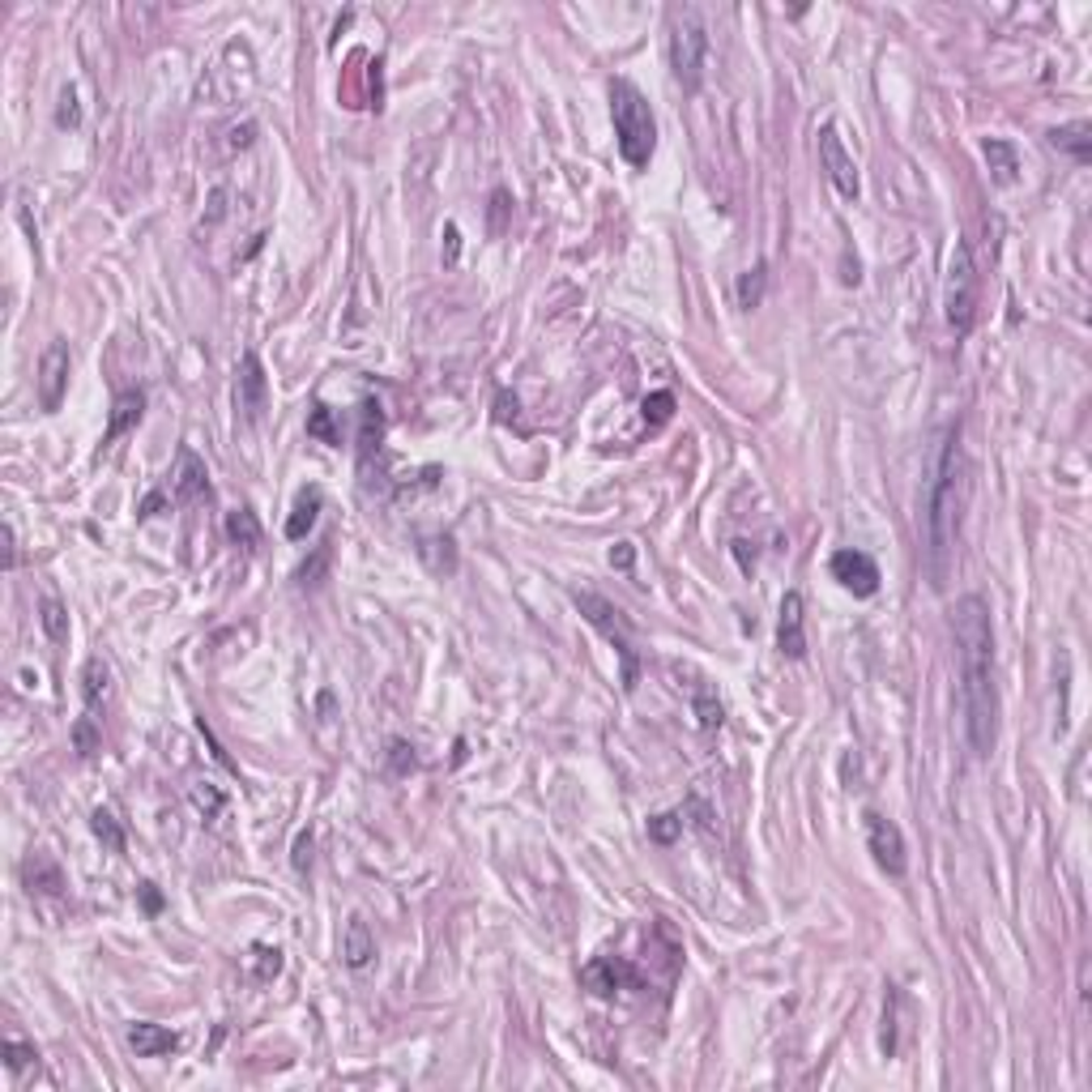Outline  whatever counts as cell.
<instances>
[{
  "instance_id": "6da1fadb",
  "label": "cell",
  "mask_w": 1092,
  "mask_h": 1092,
  "mask_svg": "<svg viewBox=\"0 0 1092 1092\" xmlns=\"http://www.w3.org/2000/svg\"><path fill=\"white\" fill-rule=\"evenodd\" d=\"M951 637L960 653V709H965V739L977 760H986L999 742V683H995V628L990 607L977 593L956 598Z\"/></svg>"
},
{
  "instance_id": "7a4b0ae2",
  "label": "cell",
  "mask_w": 1092,
  "mask_h": 1092,
  "mask_svg": "<svg viewBox=\"0 0 1092 1092\" xmlns=\"http://www.w3.org/2000/svg\"><path fill=\"white\" fill-rule=\"evenodd\" d=\"M960 508H965V449H960V419L948 423L930 453L926 479V568L935 589H943L956 563Z\"/></svg>"
},
{
  "instance_id": "3957f363",
  "label": "cell",
  "mask_w": 1092,
  "mask_h": 1092,
  "mask_svg": "<svg viewBox=\"0 0 1092 1092\" xmlns=\"http://www.w3.org/2000/svg\"><path fill=\"white\" fill-rule=\"evenodd\" d=\"M611 120H614V142H619V154L628 167H649L653 150H658V120H653V107L628 77H614L611 82Z\"/></svg>"
},
{
  "instance_id": "277c9868",
  "label": "cell",
  "mask_w": 1092,
  "mask_h": 1092,
  "mask_svg": "<svg viewBox=\"0 0 1092 1092\" xmlns=\"http://www.w3.org/2000/svg\"><path fill=\"white\" fill-rule=\"evenodd\" d=\"M977 303H981L977 261H973V247L965 240H956V247H951V265H948V286H943V316H948V325L956 329V337L973 333Z\"/></svg>"
},
{
  "instance_id": "5b68a950",
  "label": "cell",
  "mask_w": 1092,
  "mask_h": 1092,
  "mask_svg": "<svg viewBox=\"0 0 1092 1092\" xmlns=\"http://www.w3.org/2000/svg\"><path fill=\"white\" fill-rule=\"evenodd\" d=\"M704 56H709V31H704L700 9H674L670 17V68L683 91H700Z\"/></svg>"
},
{
  "instance_id": "8992f818",
  "label": "cell",
  "mask_w": 1092,
  "mask_h": 1092,
  "mask_svg": "<svg viewBox=\"0 0 1092 1092\" xmlns=\"http://www.w3.org/2000/svg\"><path fill=\"white\" fill-rule=\"evenodd\" d=\"M577 611L614 644V653H619V662H623V688L632 691L640 679V658H637V644H632V628H628V619H623V611L614 607V602L598 598V593H577Z\"/></svg>"
},
{
  "instance_id": "52a82bcc",
  "label": "cell",
  "mask_w": 1092,
  "mask_h": 1092,
  "mask_svg": "<svg viewBox=\"0 0 1092 1092\" xmlns=\"http://www.w3.org/2000/svg\"><path fill=\"white\" fill-rule=\"evenodd\" d=\"M862 819H867V849H871V858H875V867L883 875L900 879L909 871V849H905L900 823H892L888 816H879V811H867Z\"/></svg>"
},
{
  "instance_id": "ba28073f",
  "label": "cell",
  "mask_w": 1092,
  "mask_h": 1092,
  "mask_svg": "<svg viewBox=\"0 0 1092 1092\" xmlns=\"http://www.w3.org/2000/svg\"><path fill=\"white\" fill-rule=\"evenodd\" d=\"M235 410L244 414V423H261L270 410V376L252 351L240 354V363H235Z\"/></svg>"
},
{
  "instance_id": "9c48e42d",
  "label": "cell",
  "mask_w": 1092,
  "mask_h": 1092,
  "mask_svg": "<svg viewBox=\"0 0 1092 1092\" xmlns=\"http://www.w3.org/2000/svg\"><path fill=\"white\" fill-rule=\"evenodd\" d=\"M819 163H823V171H828L832 188H837L845 201H858L862 180H858V167H853L845 142H841V128H837V124H823V128H819Z\"/></svg>"
},
{
  "instance_id": "30bf717a",
  "label": "cell",
  "mask_w": 1092,
  "mask_h": 1092,
  "mask_svg": "<svg viewBox=\"0 0 1092 1092\" xmlns=\"http://www.w3.org/2000/svg\"><path fill=\"white\" fill-rule=\"evenodd\" d=\"M68 363H73V354H68V342H47V351L39 354V376H35V389H39V410H61L65 402V389H68Z\"/></svg>"
},
{
  "instance_id": "8fae6325",
  "label": "cell",
  "mask_w": 1092,
  "mask_h": 1092,
  "mask_svg": "<svg viewBox=\"0 0 1092 1092\" xmlns=\"http://www.w3.org/2000/svg\"><path fill=\"white\" fill-rule=\"evenodd\" d=\"M832 581L841 585V589H849L853 598H871V593L879 589V568H875V559H871L867 551H837L832 555Z\"/></svg>"
},
{
  "instance_id": "7c38bea8",
  "label": "cell",
  "mask_w": 1092,
  "mask_h": 1092,
  "mask_svg": "<svg viewBox=\"0 0 1092 1092\" xmlns=\"http://www.w3.org/2000/svg\"><path fill=\"white\" fill-rule=\"evenodd\" d=\"M777 649L790 662L807 658V614H802V593H786L781 598V619H777Z\"/></svg>"
},
{
  "instance_id": "4fadbf2b",
  "label": "cell",
  "mask_w": 1092,
  "mask_h": 1092,
  "mask_svg": "<svg viewBox=\"0 0 1092 1092\" xmlns=\"http://www.w3.org/2000/svg\"><path fill=\"white\" fill-rule=\"evenodd\" d=\"M201 495H210V470L193 449H180L171 470V504H193Z\"/></svg>"
},
{
  "instance_id": "5bb4252c",
  "label": "cell",
  "mask_w": 1092,
  "mask_h": 1092,
  "mask_svg": "<svg viewBox=\"0 0 1092 1092\" xmlns=\"http://www.w3.org/2000/svg\"><path fill=\"white\" fill-rule=\"evenodd\" d=\"M581 981L593 990V995L611 999V995H619L623 986H632L637 973H632V965H628V960H619V956H598V960H589V965L581 969Z\"/></svg>"
},
{
  "instance_id": "9a60e30c",
  "label": "cell",
  "mask_w": 1092,
  "mask_h": 1092,
  "mask_svg": "<svg viewBox=\"0 0 1092 1092\" xmlns=\"http://www.w3.org/2000/svg\"><path fill=\"white\" fill-rule=\"evenodd\" d=\"M128 1046H133L137 1058H163L180 1050V1032L150 1025V1020H137V1025H128Z\"/></svg>"
},
{
  "instance_id": "2e32d148",
  "label": "cell",
  "mask_w": 1092,
  "mask_h": 1092,
  "mask_svg": "<svg viewBox=\"0 0 1092 1092\" xmlns=\"http://www.w3.org/2000/svg\"><path fill=\"white\" fill-rule=\"evenodd\" d=\"M380 444H384V410L380 402H363L359 410V470L372 474V461L380 456Z\"/></svg>"
},
{
  "instance_id": "e0dca14e",
  "label": "cell",
  "mask_w": 1092,
  "mask_h": 1092,
  "mask_svg": "<svg viewBox=\"0 0 1092 1092\" xmlns=\"http://www.w3.org/2000/svg\"><path fill=\"white\" fill-rule=\"evenodd\" d=\"M145 414V393L142 389H124L120 397L112 402V419H107V431H103V444H116L124 431H133Z\"/></svg>"
},
{
  "instance_id": "ac0fdd59",
  "label": "cell",
  "mask_w": 1092,
  "mask_h": 1092,
  "mask_svg": "<svg viewBox=\"0 0 1092 1092\" xmlns=\"http://www.w3.org/2000/svg\"><path fill=\"white\" fill-rule=\"evenodd\" d=\"M372 956H376V939H372V930H367V922L354 913L342 930V960H346V969H367Z\"/></svg>"
},
{
  "instance_id": "d6986e66",
  "label": "cell",
  "mask_w": 1092,
  "mask_h": 1092,
  "mask_svg": "<svg viewBox=\"0 0 1092 1092\" xmlns=\"http://www.w3.org/2000/svg\"><path fill=\"white\" fill-rule=\"evenodd\" d=\"M321 504H325L321 486H303V491L295 495L291 516H286V538H291V542H303L307 530L316 525V516H321Z\"/></svg>"
},
{
  "instance_id": "ffe728a7",
  "label": "cell",
  "mask_w": 1092,
  "mask_h": 1092,
  "mask_svg": "<svg viewBox=\"0 0 1092 1092\" xmlns=\"http://www.w3.org/2000/svg\"><path fill=\"white\" fill-rule=\"evenodd\" d=\"M82 696H86L91 717L98 709H107V700H112V666H107L103 658H91L82 666Z\"/></svg>"
},
{
  "instance_id": "44dd1931",
  "label": "cell",
  "mask_w": 1092,
  "mask_h": 1092,
  "mask_svg": "<svg viewBox=\"0 0 1092 1092\" xmlns=\"http://www.w3.org/2000/svg\"><path fill=\"white\" fill-rule=\"evenodd\" d=\"M1092 128H1088V120H1076V124H1062V128H1054L1050 133V145L1054 150H1067L1076 163H1088V154H1092Z\"/></svg>"
},
{
  "instance_id": "7402d4cb",
  "label": "cell",
  "mask_w": 1092,
  "mask_h": 1092,
  "mask_svg": "<svg viewBox=\"0 0 1092 1092\" xmlns=\"http://www.w3.org/2000/svg\"><path fill=\"white\" fill-rule=\"evenodd\" d=\"M419 555L427 559V568H431L435 577H453V572H456V546H453L449 533H431V538H423Z\"/></svg>"
},
{
  "instance_id": "603a6c76",
  "label": "cell",
  "mask_w": 1092,
  "mask_h": 1092,
  "mask_svg": "<svg viewBox=\"0 0 1092 1092\" xmlns=\"http://www.w3.org/2000/svg\"><path fill=\"white\" fill-rule=\"evenodd\" d=\"M226 538H231L235 546H244V551H252V546L261 542V521H256V512L252 508L226 512Z\"/></svg>"
},
{
  "instance_id": "cb8c5ba5",
  "label": "cell",
  "mask_w": 1092,
  "mask_h": 1092,
  "mask_svg": "<svg viewBox=\"0 0 1092 1092\" xmlns=\"http://www.w3.org/2000/svg\"><path fill=\"white\" fill-rule=\"evenodd\" d=\"M764 286H768V265L756 261L747 273L739 277V286H734V295H739V307H747V312H751V307H760V303H764Z\"/></svg>"
},
{
  "instance_id": "d4e9b609",
  "label": "cell",
  "mask_w": 1092,
  "mask_h": 1092,
  "mask_svg": "<svg viewBox=\"0 0 1092 1092\" xmlns=\"http://www.w3.org/2000/svg\"><path fill=\"white\" fill-rule=\"evenodd\" d=\"M691 709H696V721H700V730H717L721 721H726V713H721V700H717V691L709 688V683L700 679V688L691 691Z\"/></svg>"
},
{
  "instance_id": "484cf974",
  "label": "cell",
  "mask_w": 1092,
  "mask_h": 1092,
  "mask_svg": "<svg viewBox=\"0 0 1092 1092\" xmlns=\"http://www.w3.org/2000/svg\"><path fill=\"white\" fill-rule=\"evenodd\" d=\"M986 163H990V171H995L999 184H1011V180H1016V171H1020L1011 142H999V137H990V142H986Z\"/></svg>"
},
{
  "instance_id": "4316f807",
  "label": "cell",
  "mask_w": 1092,
  "mask_h": 1092,
  "mask_svg": "<svg viewBox=\"0 0 1092 1092\" xmlns=\"http://www.w3.org/2000/svg\"><path fill=\"white\" fill-rule=\"evenodd\" d=\"M26 883H31V892L39 888V892H52V897H56V892H65L61 867H56V862H47V858H39V853H35L31 862H26Z\"/></svg>"
},
{
  "instance_id": "83f0119b",
  "label": "cell",
  "mask_w": 1092,
  "mask_h": 1092,
  "mask_svg": "<svg viewBox=\"0 0 1092 1092\" xmlns=\"http://www.w3.org/2000/svg\"><path fill=\"white\" fill-rule=\"evenodd\" d=\"M39 623H43L47 640H56V644L68 640V611H65L56 598H43V602H39Z\"/></svg>"
},
{
  "instance_id": "f1b7e54d",
  "label": "cell",
  "mask_w": 1092,
  "mask_h": 1092,
  "mask_svg": "<svg viewBox=\"0 0 1092 1092\" xmlns=\"http://www.w3.org/2000/svg\"><path fill=\"white\" fill-rule=\"evenodd\" d=\"M307 435H316V440H325V444H342V431H337L329 405H321V402L312 405V414H307Z\"/></svg>"
},
{
  "instance_id": "f546056e",
  "label": "cell",
  "mask_w": 1092,
  "mask_h": 1092,
  "mask_svg": "<svg viewBox=\"0 0 1092 1092\" xmlns=\"http://www.w3.org/2000/svg\"><path fill=\"white\" fill-rule=\"evenodd\" d=\"M91 828H94V837L103 841V845L112 849V853H120V849H124V832H120V823H116V816H112V811H103V807H98L94 816H91Z\"/></svg>"
},
{
  "instance_id": "4dcf8cb0",
  "label": "cell",
  "mask_w": 1092,
  "mask_h": 1092,
  "mask_svg": "<svg viewBox=\"0 0 1092 1092\" xmlns=\"http://www.w3.org/2000/svg\"><path fill=\"white\" fill-rule=\"evenodd\" d=\"M670 414H674V393H649L644 397V423L649 427H662V423H670Z\"/></svg>"
},
{
  "instance_id": "1f68e13d",
  "label": "cell",
  "mask_w": 1092,
  "mask_h": 1092,
  "mask_svg": "<svg viewBox=\"0 0 1092 1092\" xmlns=\"http://www.w3.org/2000/svg\"><path fill=\"white\" fill-rule=\"evenodd\" d=\"M329 555H333V551H329V542H325V546H316V555H312V559L303 563L299 572H295V581H299V585H321L325 568H329Z\"/></svg>"
},
{
  "instance_id": "d6a6232c",
  "label": "cell",
  "mask_w": 1092,
  "mask_h": 1092,
  "mask_svg": "<svg viewBox=\"0 0 1092 1092\" xmlns=\"http://www.w3.org/2000/svg\"><path fill=\"white\" fill-rule=\"evenodd\" d=\"M389 764H393V772H397V777H405V772H414V768H419V756H414V747H410V742L393 739V742H389Z\"/></svg>"
},
{
  "instance_id": "836d02e7",
  "label": "cell",
  "mask_w": 1092,
  "mask_h": 1092,
  "mask_svg": "<svg viewBox=\"0 0 1092 1092\" xmlns=\"http://www.w3.org/2000/svg\"><path fill=\"white\" fill-rule=\"evenodd\" d=\"M252 956H256V981H270L282 973V951L277 948H252Z\"/></svg>"
},
{
  "instance_id": "e575fe53",
  "label": "cell",
  "mask_w": 1092,
  "mask_h": 1092,
  "mask_svg": "<svg viewBox=\"0 0 1092 1092\" xmlns=\"http://www.w3.org/2000/svg\"><path fill=\"white\" fill-rule=\"evenodd\" d=\"M193 802H196V807H201V816H205V819H214L218 811H222V793H218V790L210 786V781H201V786H193Z\"/></svg>"
},
{
  "instance_id": "d590c367",
  "label": "cell",
  "mask_w": 1092,
  "mask_h": 1092,
  "mask_svg": "<svg viewBox=\"0 0 1092 1092\" xmlns=\"http://www.w3.org/2000/svg\"><path fill=\"white\" fill-rule=\"evenodd\" d=\"M39 1054H35V1046H22L17 1037H9L5 1041V1062H9V1071H22V1067H31Z\"/></svg>"
},
{
  "instance_id": "8d00e7d4",
  "label": "cell",
  "mask_w": 1092,
  "mask_h": 1092,
  "mask_svg": "<svg viewBox=\"0 0 1092 1092\" xmlns=\"http://www.w3.org/2000/svg\"><path fill=\"white\" fill-rule=\"evenodd\" d=\"M679 832H683V819H679V816H658V819H649V837L662 841V845H666V841H674Z\"/></svg>"
},
{
  "instance_id": "74e56055",
  "label": "cell",
  "mask_w": 1092,
  "mask_h": 1092,
  "mask_svg": "<svg viewBox=\"0 0 1092 1092\" xmlns=\"http://www.w3.org/2000/svg\"><path fill=\"white\" fill-rule=\"evenodd\" d=\"M56 124H61V128H77V124H82V112H77V94H73V91L61 94V112H56Z\"/></svg>"
},
{
  "instance_id": "f35d334b",
  "label": "cell",
  "mask_w": 1092,
  "mask_h": 1092,
  "mask_svg": "<svg viewBox=\"0 0 1092 1092\" xmlns=\"http://www.w3.org/2000/svg\"><path fill=\"white\" fill-rule=\"evenodd\" d=\"M73 742H77V751H82V756H94V742H98V739H94V717H82V721H77Z\"/></svg>"
},
{
  "instance_id": "ab89813d",
  "label": "cell",
  "mask_w": 1092,
  "mask_h": 1092,
  "mask_svg": "<svg viewBox=\"0 0 1092 1092\" xmlns=\"http://www.w3.org/2000/svg\"><path fill=\"white\" fill-rule=\"evenodd\" d=\"M291 862H295V871H299V875H303L307 867H312V832H299V837H295V858H291Z\"/></svg>"
},
{
  "instance_id": "60d3db41",
  "label": "cell",
  "mask_w": 1092,
  "mask_h": 1092,
  "mask_svg": "<svg viewBox=\"0 0 1092 1092\" xmlns=\"http://www.w3.org/2000/svg\"><path fill=\"white\" fill-rule=\"evenodd\" d=\"M730 551H734V559H739V568H742V572H751V568H756V542H747V538H734V542H730Z\"/></svg>"
},
{
  "instance_id": "b9f144b4",
  "label": "cell",
  "mask_w": 1092,
  "mask_h": 1092,
  "mask_svg": "<svg viewBox=\"0 0 1092 1092\" xmlns=\"http://www.w3.org/2000/svg\"><path fill=\"white\" fill-rule=\"evenodd\" d=\"M252 133H256L252 120L235 124V128H231V142H226V145H231V150H247V145H252Z\"/></svg>"
},
{
  "instance_id": "7bdbcfd3",
  "label": "cell",
  "mask_w": 1092,
  "mask_h": 1092,
  "mask_svg": "<svg viewBox=\"0 0 1092 1092\" xmlns=\"http://www.w3.org/2000/svg\"><path fill=\"white\" fill-rule=\"evenodd\" d=\"M611 563H614L619 572H628L632 563H637V546H632V542H619V546L611 551Z\"/></svg>"
},
{
  "instance_id": "ee69618b",
  "label": "cell",
  "mask_w": 1092,
  "mask_h": 1092,
  "mask_svg": "<svg viewBox=\"0 0 1092 1092\" xmlns=\"http://www.w3.org/2000/svg\"><path fill=\"white\" fill-rule=\"evenodd\" d=\"M142 900H145V909H150V913L163 909V897L154 892V883H142Z\"/></svg>"
},
{
  "instance_id": "f6af8a7d",
  "label": "cell",
  "mask_w": 1092,
  "mask_h": 1092,
  "mask_svg": "<svg viewBox=\"0 0 1092 1092\" xmlns=\"http://www.w3.org/2000/svg\"><path fill=\"white\" fill-rule=\"evenodd\" d=\"M5 542H9V568H17V533H13V525H5Z\"/></svg>"
}]
</instances>
